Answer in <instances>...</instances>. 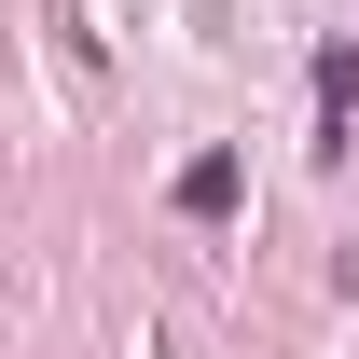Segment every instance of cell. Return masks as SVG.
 Instances as JSON below:
<instances>
[{
  "label": "cell",
  "mask_w": 359,
  "mask_h": 359,
  "mask_svg": "<svg viewBox=\"0 0 359 359\" xmlns=\"http://www.w3.org/2000/svg\"><path fill=\"white\" fill-rule=\"evenodd\" d=\"M166 194H180V222H235V194H249V180H235V152H194Z\"/></svg>",
  "instance_id": "obj_1"
}]
</instances>
